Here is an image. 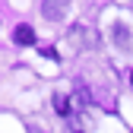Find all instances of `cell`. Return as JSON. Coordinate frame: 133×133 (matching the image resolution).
<instances>
[{
	"label": "cell",
	"instance_id": "1",
	"mask_svg": "<svg viewBox=\"0 0 133 133\" xmlns=\"http://www.w3.org/2000/svg\"><path fill=\"white\" fill-rule=\"evenodd\" d=\"M13 41L16 44H35V29H32V25H19L13 32Z\"/></svg>",
	"mask_w": 133,
	"mask_h": 133
},
{
	"label": "cell",
	"instance_id": "2",
	"mask_svg": "<svg viewBox=\"0 0 133 133\" xmlns=\"http://www.w3.org/2000/svg\"><path fill=\"white\" fill-rule=\"evenodd\" d=\"M41 13H44V16H51V19H60V16H63V3H44Z\"/></svg>",
	"mask_w": 133,
	"mask_h": 133
},
{
	"label": "cell",
	"instance_id": "3",
	"mask_svg": "<svg viewBox=\"0 0 133 133\" xmlns=\"http://www.w3.org/2000/svg\"><path fill=\"white\" fill-rule=\"evenodd\" d=\"M54 108H57L60 114H70V105H66V98H63V95H57V98H54Z\"/></svg>",
	"mask_w": 133,
	"mask_h": 133
}]
</instances>
